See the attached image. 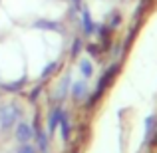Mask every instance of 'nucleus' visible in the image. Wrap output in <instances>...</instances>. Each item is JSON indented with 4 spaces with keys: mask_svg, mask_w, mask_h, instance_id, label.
Segmentation results:
<instances>
[{
    "mask_svg": "<svg viewBox=\"0 0 157 153\" xmlns=\"http://www.w3.org/2000/svg\"><path fill=\"white\" fill-rule=\"evenodd\" d=\"M70 86H72V76H64V80H62V86L60 90H58V101H64L66 96L70 94Z\"/></svg>",
    "mask_w": 157,
    "mask_h": 153,
    "instance_id": "1a4fd4ad",
    "label": "nucleus"
},
{
    "mask_svg": "<svg viewBox=\"0 0 157 153\" xmlns=\"http://www.w3.org/2000/svg\"><path fill=\"white\" fill-rule=\"evenodd\" d=\"M72 2L76 4V6H80V2H82V0H72Z\"/></svg>",
    "mask_w": 157,
    "mask_h": 153,
    "instance_id": "a211bd4d",
    "label": "nucleus"
},
{
    "mask_svg": "<svg viewBox=\"0 0 157 153\" xmlns=\"http://www.w3.org/2000/svg\"><path fill=\"white\" fill-rule=\"evenodd\" d=\"M70 94H72L74 101H84L86 98L90 96V88H88V82L86 80H78L70 86Z\"/></svg>",
    "mask_w": 157,
    "mask_h": 153,
    "instance_id": "20e7f679",
    "label": "nucleus"
},
{
    "mask_svg": "<svg viewBox=\"0 0 157 153\" xmlns=\"http://www.w3.org/2000/svg\"><path fill=\"white\" fill-rule=\"evenodd\" d=\"M60 133H62V139L64 141H68L70 139V135H72V125H70V115H68V111L64 109V113H62V117H60Z\"/></svg>",
    "mask_w": 157,
    "mask_h": 153,
    "instance_id": "6e6552de",
    "label": "nucleus"
},
{
    "mask_svg": "<svg viewBox=\"0 0 157 153\" xmlns=\"http://www.w3.org/2000/svg\"><path fill=\"white\" fill-rule=\"evenodd\" d=\"M62 113H64V107H62V105H54L50 109V115H48V135H52L54 131L58 129Z\"/></svg>",
    "mask_w": 157,
    "mask_h": 153,
    "instance_id": "423d86ee",
    "label": "nucleus"
},
{
    "mask_svg": "<svg viewBox=\"0 0 157 153\" xmlns=\"http://www.w3.org/2000/svg\"><path fill=\"white\" fill-rule=\"evenodd\" d=\"M20 117H22V109H18L16 105L0 107V127H2V129L14 127L16 123L20 121Z\"/></svg>",
    "mask_w": 157,
    "mask_h": 153,
    "instance_id": "f03ea898",
    "label": "nucleus"
},
{
    "mask_svg": "<svg viewBox=\"0 0 157 153\" xmlns=\"http://www.w3.org/2000/svg\"><path fill=\"white\" fill-rule=\"evenodd\" d=\"M56 68H58V62H56V60H54V62H50V64H48L46 68L42 70V74H40V78H50L52 74H54V70H56Z\"/></svg>",
    "mask_w": 157,
    "mask_h": 153,
    "instance_id": "ddd939ff",
    "label": "nucleus"
},
{
    "mask_svg": "<svg viewBox=\"0 0 157 153\" xmlns=\"http://www.w3.org/2000/svg\"><path fill=\"white\" fill-rule=\"evenodd\" d=\"M16 153H38V151H36V147L32 145V143H20V147H18Z\"/></svg>",
    "mask_w": 157,
    "mask_h": 153,
    "instance_id": "4468645a",
    "label": "nucleus"
},
{
    "mask_svg": "<svg viewBox=\"0 0 157 153\" xmlns=\"http://www.w3.org/2000/svg\"><path fill=\"white\" fill-rule=\"evenodd\" d=\"M34 137H36V141H38V149L42 151V153H48V143H50L48 131H36Z\"/></svg>",
    "mask_w": 157,
    "mask_h": 153,
    "instance_id": "9d476101",
    "label": "nucleus"
},
{
    "mask_svg": "<svg viewBox=\"0 0 157 153\" xmlns=\"http://www.w3.org/2000/svg\"><path fill=\"white\" fill-rule=\"evenodd\" d=\"M82 48H84V42H82L80 38H76V40H74V44H72V52H70L72 60H78V56H80Z\"/></svg>",
    "mask_w": 157,
    "mask_h": 153,
    "instance_id": "f8f14e48",
    "label": "nucleus"
},
{
    "mask_svg": "<svg viewBox=\"0 0 157 153\" xmlns=\"http://www.w3.org/2000/svg\"><path fill=\"white\" fill-rule=\"evenodd\" d=\"M82 32L86 36H92L96 32V24L92 20V12H90L88 6H82Z\"/></svg>",
    "mask_w": 157,
    "mask_h": 153,
    "instance_id": "39448f33",
    "label": "nucleus"
},
{
    "mask_svg": "<svg viewBox=\"0 0 157 153\" xmlns=\"http://www.w3.org/2000/svg\"><path fill=\"white\" fill-rule=\"evenodd\" d=\"M115 72H117V64H115L113 68H107L105 72H104V76H101V78H100V82H98V88L94 90V94H90V100H88V103H86L88 107H92L94 103H96V101H98V100L101 98V94L105 92V88L109 86V82L113 80Z\"/></svg>",
    "mask_w": 157,
    "mask_h": 153,
    "instance_id": "f257e3e1",
    "label": "nucleus"
},
{
    "mask_svg": "<svg viewBox=\"0 0 157 153\" xmlns=\"http://www.w3.org/2000/svg\"><path fill=\"white\" fill-rule=\"evenodd\" d=\"M32 28H36V30H58V28H60V24H58V22H52V20L42 18V20H36V22L32 24Z\"/></svg>",
    "mask_w": 157,
    "mask_h": 153,
    "instance_id": "9b49d317",
    "label": "nucleus"
},
{
    "mask_svg": "<svg viewBox=\"0 0 157 153\" xmlns=\"http://www.w3.org/2000/svg\"><path fill=\"white\" fill-rule=\"evenodd\" d=\"M88 52H90V54H96V56H98V54H100V50H98L96 46H92V44H90V46H88Z\"/></svg>",
    "mask_w": 157,
    "mask_h": 153,
    "instance_id": "f3484780",
    "label": "nucleus"
},
{
    "mask_svg": "<svg viewBox=\"0 0 157 153\" xmlns=\"http://www.w3.org/2000/svg\"><path fill=\"white\" fill-rule=\"evenodd\" d=\"M153 121H155L153 115H149V117L145 119V137H149V135H151V129H153Z\"/></svg>",
    "mask_w": 157,
    "mask_h": 153,
    "instance_id": "2eb2a0df",
    "label": "nucleus"
},
{
    "mask_svg": "<svg viewBox=\"0 0 157 153\" xmlns=\"http://www.w3.org/2000/svg\"><path fill=\"white\" fill-rule=\"evenodd\" d=\"M40 90H42V88H40V86H38V88H34V90H32V94H30V100H32V101H34V100H36V98H38V94H40Z\"/></svg>",
    "mask_w": 157,
    "mask_h": 153,
    "instance_id": "dca6fc26",
    "label": "nucleus"
},
{
    "mask_svg": "<svg viewBox=\"0 0 157 153\" xmlns=\"http://www.w3.org/2000/svg\"><path fill=\"white\" fill-rule=\"evenodd\" d=\"M78 70H80V76L84 78V80H90V78L94 76V64L90 58H80L78 60Z\"/></svg>",
    "mask_w": 157,
    "mask_h": 153,
    "instance_id": "0eeeda50",
    "label": "nucleus"
},
{
    "mask_svg": "<svg viewBox=\"0 0 157 153\" xmlns=\"http://www.w3.org/2000/svg\"><path fill=\"white\" fill-rule=\"evenodd\" d=\"M34 133H36L34 127L26 121H18L16 127H14V137H16L18 143H30L32 139H34Z\"/></svg>",
    "mask_w": 157,
    "mask_h": 153,
    "instance_id": "7ed1b4c3",
    "label": "nucleus"
}]
</instances>
